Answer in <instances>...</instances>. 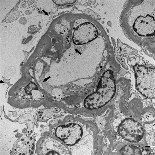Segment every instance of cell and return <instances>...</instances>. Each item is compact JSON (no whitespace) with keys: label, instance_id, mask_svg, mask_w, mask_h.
<instances>
[{"label":"cell","instance_id":"cell-1","mask_svg":"<svg viewBox=\"0 0 155 155\" xmlns=\"http://www.w3.org/2000/svg\"><path fill=\"white\" fill-rule=\"evenodd\" d=\"M116 91V84L112 73L110 71L106 72L101 78L97 91L85 100V107L88 109L103 107L112 99Z\"/></svg>","mask_w":155,"mask_h":155},{"label":"cell","instance_id":"cell-2","mask_svg":"<svg viewBox=\"0 0 155 155\" xmlns=\"http://www.w3.org/2000/svg\"><path fill=\"white\" fill-rule=\"evenodd\" d=\"M137 90L147 98L155 97V75L153 69L137 66L134 68Z\"/></svg>","mask_w":155,"mask_h":155},{"label":"cell","instance_id":"cell-3","mask_svg":"<svg viewBox=\"0 0 155 155\" xmlns=\"http://www.w3.org/2000/svg\"><path fill=\"white\" fill-rule=\"evenodd\" d=\"M118 133L124 139L137 143L143 137L144 131L141 124L131 118H126L120 125Z\"/></svg>","mask_w":155,"mask_h":155},{"label":"cell","instance_id":"cell-4","mask_svg":"<svg viewBox=\"0 0 155 155\" xmlns=\"http://www.w3.org/2000/svg\"><path fill=\"white\" fill-rule=\"evenodd\" d=\"M83 134L82 128L76 124L59 126L55 132V136L68 146L77 144L82 138Z\"/></svg>","mask_w":155,"mask_h":155},{"label":"cell","instance_id":"cell-5","mask_svg":"<svg viewBox=\"0 0 155 155\" xmlns=\"http://www.w3.org/2000/svg\"><path fill=\"white\" fill-rule=\"evenodd\" d=\"M40 149L44 155H69L67 147L62 143L52 137H47L42 140Z\"/></svg>","mask_w":155,"mask_h":155},{"label":"cell","instance_id":"cell-6","mask_svg":"<svg viewBox=\"0 0 155 155\" xmlns=\"http://www.w3.org/2000/svg\"><path fill=\"white\" fill-rule=\"evenodd\" d=\"M35 140L31 137L21 138L16 141L12 149L13 155H32L34 153Z\"/></svg>","mask_w":155,"mask_h":155},{"label":"cell","instance_id":"cell-7","mask_svg":"<svg viewBox=\"0 0 155 155\" xmlns=\"http://www.w3.org/2000/svg\"><path fill=\"white\" fill-rule=\"evenodd\" d=\"M135 27L140 35L151 34L154 32V22L153 18L149 16L145 18H141L137 20Z\"/></svg>","mask_w":155,"mask_h":155},{"label":"cell","instance_id":"cell-8","mask_svg":"<svg viewBox=\"0 0 155 155\" xmlns=\"http://www.w3.org/2000/svg\"><path fill=\"white\" fill-rule=\"evenodd\" d=\"M122 155H142L141 150L137 147L132 145H126L120 151Z\"/></svg>","mask_w":155,"mask_h":155},{"label":"cell","instance_id":"cell-9","mask_svg":"<svg viewBox=\"0 0 155 155\" xmlns=\"http://www.w3.org/2000/svg\"><path fill=\"white\" fill-rule=\"evenodd\" d=\"M23 18V20H22V18L20 19V20H19L20 22L22 24H26V18Z\"/></svg>","mask_w":155,"mask_h":155}]
</instances>
